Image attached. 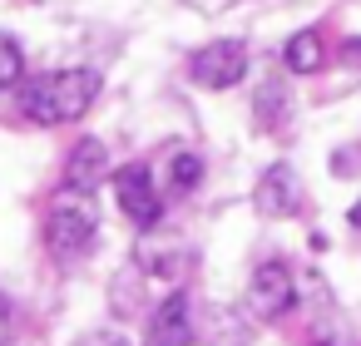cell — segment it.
Returning a JSON list of instances; mask_svg holds the SVG:
<instances>
[{
	"mask_svg": "<svg viewBox=\"0 0 361 346\" xmlns=\"http://www.w3.org/2000/svg\"><path fill=\"white\" fill-rule=\"evenodd\" d=\"M346 223H351V228H356V233H361V198H356V203H351V213H346Z\"/></svg>",
	"mask_w": 361,
	"mask_h": 346,
	"instance_id": "cell-15",
	"label": "cell"
},
{
	"mask_svg": "<svg viewBox=\"0 0 361 346\" xmlns=\"http://www.w3.org/2000/svg\"><path fill=\"white\" fill-rule=\"evenodd\" d=\"M154 178H159L169 193H193V188L203 183V159L178 144V149L164 154V168H154Z\"/></svg>",
	"mask_w": 361,
	"mask_h": 346,
	"instance_id": "cell-9",
	"label": "cell"
},
{
	"mask_svg": "<svg viewBox=\"0 0 361 346\" xmlns=\"http://www.w3.org/2000/svg\"><path fill=\"white\" fill-rule=\"evenodd\" d=\"M99 99V75L94 70H55L40 80H20V109L25 119L55 129V124H75L94 109Z\"/></svg>",
	"mask_w": 361,
	"mask_h": 346,
	"instance_id": "cell-1",
	"label": "cell"
},
{
	"mask_svg": "<svg viewBox=\"0 0 361 346\" xmlns=\"http://www.w3.org/2000/svg\"><path fill=\"white\" fill-rule=\"evenodd\" d=\"M307 346H356V336H351V321L341 316V311H326L317 326H312V341Z\"/></svg>",
	"mask_w": 361,
	"mask_h": 346,
	"instance_id": "cell-11",
	"label": "cell"
},
{
	"mask_svg": "<svg viewBox=\"0 0 361 346\" xmlns=\"http://www.w3.org/2000/svg\"><path fill=\"white\" fill-rule=\"evenodd\" d=\"M114 198L129 213L134 228H154L159 223V178L149 163H124L114 168Z\"/></svg>",
	"mask_w": 361,
	"mask_h": 346,
	"instance_id": "cell-5",
	"label": "cell"
},
{
	"mask_svg": "<svg viewBox=\"0 0 361 346\" xmlns=\"http://www.w3.org/2000/svg\"><path fill=\"white\" fill-rule=\"evenodd\" d=\"M188 75H193V85H203V89H233V85L247 75V50H243V40H213V45H203V50L188 60Z\"/></svg>",
	"mask_w": 361,
	"mask_h": 346,
	"instance_id": "cell-4",
	"label": "cell"
},
{
	"mask_svg": "<svg viewBox=\"0 0 361 346\" xmlns=\"http://www.w3.org/2000/svg\"><path fill=\"white\" fill-rule=\"evenodd\" d=\"M193 341V307L188 292H169L149 316V346H188Z\"/></svg>",
	"mask_w": 361,
	"mask_h": 346,
	"instance_id": "cell-7",
	"label": "cell"
},
{
	"mask_svg": "<svg viewBox=\"0 0 361 346\" xmlns=\"http://www.w3.org/2000/svg\"><path fill=\"white\" fill-rule=\"evenodd\" d=\"M25 80V55L11 35H0V89H16Z\"/></svg>",
	"mask_w": 361,
	"mask_h": 346,
	"instance_id": "cell-13",
	"label": "cell"
},
{
	"mask_svg": "<svg viewBox=\"0 0 361 346\" xmlns=\"http://www.w3.org/2000/svg\"><path fill=\"white\" fill-rule=\"evenodd\" d=\"M104 178H114V173H109V149H104L99 139H80V144L70 149V159H65V183L94 193Z\"/></svg>",
	"mask_w": 361,
	"mask_h": 346,
	"instance_id": "cell-8",
	"label": "cell"
},
{
	"mask_svg": "<svg viewBox=\"0 0 361 346\" xmlns=\"http://www.w3.org/2000/svg\"><path fill=\"white\" fill-rule=\"evenodd\" d=\"M247 302H252V311H257L262 321H277V316H287V311H292V302H297L292 267H287L282 257H267V262H257V267H252V282H247Z\"/></svg>",
	"mask_w": 361,
	"mask_h": 346,
	"instance_id": "cell-3",
	"label": "cell"
},
{
	"mask_svg": "<svg viewBox=\"0 0 361 346\" xmlns=\"http://www.w3.org/2000/svg\"><path fill=\"white\" fill-rule=\"evenodd\" d=\"M322 35L317 30H297L287 45H282V65L292 70V75H317L322 70Z\"/></svg>",
	"mask_w": 361,
	"mask_h": 346,
	"instance_id": "cell-10",
	"label": "cell"
},
{
	"mask_svg": "<svg viewBox=\"0 0 361 346\" xmlns=\"http://www.w3.org/2000/svg\"><path fill=\"white\" fill-rule=\"evenodd\" d=\"M297 203H302V183H297L292 163L262 168V178H257V188H252V208H257L262 218H292Z\"/></svg>",
	"mask_w": 361,
	"mask_h": 346,
	"instance_id": "cell-6",
	"label": "cell"
},
{
	"mask_svg": "<svg viewBox=\"0 0 361 346\" xmlns=\"http://www.w3.org/2000/svg\"><path fill=\"white\" fill-rule=\"evenodd\" d=\"M94 233H99L94 193L65 183V193H55L50 208H45V247H50L60 262H70V257H85V252H90Z\"/></svg>",
	"mask_w": 361,
	"mask_h": 346,
	"instance_id": "cell-2",
	"label": "cell"
},
{
	"mask_svg": "<svg viewBox=\"0 0 361 346\" xmlns=\"http://www.w3.org/2000/svg\"><path fill=\"white\" fill-rule=\"evenodd\" d=\"M6 336H11V307H6V297H0V346H6Z\"/></svg>",
	"mask_w": 361,
	"mask_h": 346,
	"instance_id": "cell-14",
	"label": "cell"
},
{
	"mask_svg": "<svg viewBox=\"0 0 361 346\" xmlns=\"http://www.w3.org/2000/svg\"><path fill=\"white\" fill-rule=\"evenodd\" d=\"M90 346H124V336H99V341H90Z\"/></svg>",
	"mask_w": 361,
	"mask_h": 346,
	"instance_id": "cell-16",
	"label": "cell"
},
{
	"mask_svg": "<svg viewBox=\"0 0 361 346\" xmlns=\"http://www.w3.org/2000/svg\"><path fill=\"white\" fill-rule=\"evenodd\" d=\"M252 114H257V124H262V129H267V124H282V119H287V89L267 80V85L257 89V104H252Z\"/></svg>",
	"mask_w": 361,
	"mask_h": 346,
	"instance_id": "cell-12",
	"label": "cell"
},
{
	"mask_svg": "<svg viewBox=\"0 0 361 346\" xmlns=\"http://www.w3.org/2000/svg\"><path fill=\"white\" fill-rule=\"evenodd\" d=\"M346 50H351V55H361V35H356V40H351V45H346Z\"/></svg>",
	"mask_w": 361,
	"mask_h": 346,
	"instance_id": "cell-17",
	"label": "cell"
}]
</instances>
